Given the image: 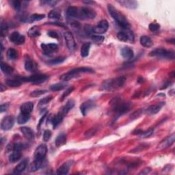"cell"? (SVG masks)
Segmentation results:
<instances>
[{
    "label": "cell",
    "instance_id": "cell-37",
    "mask_svg": "<svg viewBox=\"0 0 175 175\" xmlns=\"http://www.w3.org/2000/svg\"><path fill=\"white\" fill-rule=\"evenodd\" d=\"M1 70L3 73L9 75V74L12 73V72L14 71V68L12 67H11L8 64L2 62L1 63Z\"/></svg>",
    "mask_w": 175,
    "mask_h": 175
},
{
    "label": "cell",
    "instance_id": "cell-3",
    "mask_svg": "<svg viewBox=\"0 0 175 175\" xmlns=\"http://www.w3.org/2000/svg\"><path fill=\"white\" fill-rule=\"evenodd\" d=\"M126 81L125 78L119 77L116 79H111L107 80L102 84V88L104 90H114L121 88Z\"/></svg>",
    "mask_w": 175,
    "mask_h": 175
},
{
    "label": "cell",
    "instance_id": "cell-54",
    "mask_svg": "<svg viewBox=\"0 0 175 175\" xmlns=\"http://www.w3.org/2000/svg\"><path fill=\"white\" fill-rule=\"evenodd\" d=\"M147 148V146H145V145H140V146H139V147H136V148H134L133 150H132L131 151V152H140V151H142V150H144V148Z\"/></svg>",
    "mask_w": 175,
    "mask_h": 175
},
{
    "label": "cell",
    "instance_id": "cell-27",
    "mask_svg": "<svg viewBox=\"0 0 175 175\" xmlns=\"http://www.w3.org/2000/svg\"><path fill=\"white\" fill-rule=\"evenodd\" d=\"M66 142H67V135L65 133H60L56 138L55 144H56L57 147H60L64 145Z\"/></svg>",
    "mask_w": 175,
    "mask_h": 175
},
{
    "label": "cell",
    "instance_id": "cell-25",
    "mask_svg": "<svg viewBox=\"0 0 175 175\" xmlns=\"http://www.w3.org/2000/svg\"><path fill=\"white\" fill-rule=\"evenodd\" d=\"M25 69L29 72H34L37 69V64L31 59H28L25 62Z\"/></svg>",
    "mask_w": 175,
    "mask_h": 175
},
{
    "label": "cell",
    "instance_id": "cell-6",
    "mask_svg": "<svg viewBox=\"0 0 175 175\" xmlns=\"http://www.w3.org/2000/svg\"><path fill=\"white\" fill-rule=\"evenodd\" d=\"M130 105L127 103L122 101H116L114 103V107L113 108L114 112L116 114V116H117V118L119 116H122V114H125L129 110Z\"/></svg>",
    "mask_w": 175,
    "mask_h": 175
},
{
    "label": "cell",
    "instance_id": "cell-47",
    "mask_svg": "<svg viewBox=\"0 0 175 175\" xmlns=\"http://www.w3.org/2000/svg\"><path fill=\"white\" fill-rule=\"evenodd\" d=\"M143 112H144V110L142 109H139V110L136 111L131 115L130 118L131 120H136V118H138L142 114H143Z\"/></svg>",
    "mask_w": 175,
    "mask_h": 175
},
{
    "label": "cell",
    "instance_id": "cell-40",
    "mask_svg": "<svg viewBox=\"0 0 175 175\" xmlns=\"http://www.w3.org/2000/svg\"><path fill=\"white\" fill-rule=\"evenodd\" d=\"M49 18L53 19H59L61 18V14L60 10L58 9H55L51 11V12L48 14Z\"/></svg>",
    "mask_w": 175,
    "mask_h": 175
},
{
    "label": "cell",
    "instance_id": "cell-43",
    "mask_svg": "<svg viewBox=\"0 0 175 175\" xmlns=\"http://www.w3.org/2000/svg\"><path fill=\"white\" fill-rule=\"evenodd\" d=\"M11 5L17 11H19L22 7V2L18 1V0H14V1L11 2Z\"/></svg>",
    "mask_w": 175,
    "mask_h": 175
},
{
    "label": "cell",
    "instance_id": "cell-19",
    "mask_svg": "<svg viewBox=\"0 0 175 175\" xmlns=\"http://www.w3.org/2000/svg\"><path fill=\"white\" fill-rule=\"evenodd\" d=\"M164 105H165V103H164L163 102H162V103H157L155 105H152L147 108V112L148 114L151 115L158 114V113L161 110V109L163 108Z\"/></svg>",
    "mask_w": 175,
    "mask_h": 175
},
{
    "label": "cell",
    "instance_id": "cell-12",
    "mask_svg": "<svg viewBox=\"0 0 175 175\" xmlns=\"http://www.w3.org/2000/svg\"><path fill=\"white\" fill-rule=\"evenodd\" d=\"M64 39L67 46L70 51H74L76 47V42L75 38L71 32H67L64 33Z\"/></svg>",
    "mask_w": 175,
    "mask_h": 175
},
{
    "label": "cell",
    "instance_id": "cell-31",
    "mask_svg": "<svg viewBox=\"0 0 175 175\" xmlns=\"http://www.w3.org/2000/svg\"><path fill=\"white\" fill-rule=\"evenodd\" d=\"M22 154L19 151H14L9 155V161L11 163H15L21 158Z\"/></svg>",
    "mask_w": 175,
    "mask_h": 175
},
{
    "label": "cell",
    "instance_id": "cell-56",
    "mask_svg": "<svg viewBox=\"0 0 175 175\" xmlns=\"http://www.w3.org/2000/svg\"><path fill=\"white\" fill-rule=\"evenodd\" d=\"M9 107V104L8 103H4V104H2L1 105V108H0V111H1V112H5L6 111L7 109H8Z\"/></svg>",
    "mask_w": 175,
    "mask_h": 175
},
{
    "label": "cell",
    "instance_id": "cell-15",
    "mask_svg": "<svg viewBox=\"0 0 175 175\" xmlns=\"http://www.w3.org/2000/svg\"><path fill=\"white\" fill-rule=\"evenodd\" d=\"M41 48L43 52L46 55L52 54L56 52L58 49V46L55 43H49V44H44L41 45Z\"/></svg>",
    "mask_w": 175,
    "mask_h": 175
},
{
    "label": "cell",
    "instance_id": "cell-2",
    "mask_svg": "<svg viewBox=\"0 0 175 175\" xmlns=\"http://www.w3.org/2000/svg\"><path fill=\"white\" fill-rule=\"evenodd\" d=\"M93 72L94 70L90 68L79 67L72 69V70L62 75L60 79L63 82H67L73 78H78L79 75L82 73H93Z\"/></svg>",
    "mask_w": 175,
    "mask_h": 175
},
{
    "label": "cell",
    "instance_id": "cell-34",
    "mask_svg": "<svg viewBox=\"0 0 175 175\" xmlns=\"http://www.w3.org/2000/svg\"><path fill=\"white\" fill-rule=\"evenodd\" d=\"M67 86V83L65 82H60V83H55V84L51 86L50 90L52 91H53V92H56V91H59L64 89Z\"/></svg>",
    "mask_w": 175,
    "mask_h": 175
},
{
    "label": "cell",
    "instance_id": "cell-59",
    "mask_svg": "<svg viewBox=\"0 0 175 175\" xmlns=\"http://www.w3.org/2000/svg\"><path fill=\"white\" fill-rule=\"evenodd\" d=\"M169 42H171V43H172V45H174V38H171V40H170V41H169Z\"/></svg>",
    "mask_w": 175,
    "mask_h": 175
},
{
    "label": "cell",
    "instance_id": "cell-42",
    "mask_svg": "<svg viewBox=\"0 0 175 175\" xmlns=\"http://www.w3.org/2000/svg\"><path fill=\"white\" fill-rule=\"evenodd\" d=\"M47 91L46 90H36L32 91L30 93V97H38L41 95H43L44 94H45Z\"/></svg>",
    "mask_w": 175,
    "mask_h": 175
},
{
    "label": "cell",
    "instance_id": "cell-36",
    "mask_svg": "<svg viewBox=\"0 0 175 175\" xmlns=\"http://www.w3.org/2000/svg\"><path fill=\"white\" fill-rule=\"evenodd\" d=\"M7 57L11 60H15L18 58V52L16 49L10 48L7 51Z\"/></svg>",
    "mask_w": 175,
    "mask_h": 175
},
{
    "label": "cell",
    "instance_id": "cell-8",
    "mask_svg": "<svg viewBox=\"0 0 175 175\" xmlns=\"http://www.w3.org/2000/svg\"><path fill=\"white\" fill-rule=\"evenodd\" d=\"M117 38L120 41L122 42H134V35L133 32L129 30H125V31L118 32L117 34Z\"/></svg>",
    "mask_w": 175,
    "mask_h": 175
},
{
    "label": "cell",
    "instance_id": "cell-52",
    "mask_svg": "<svg viewBox=\"0 0 175 175\" xmlns=\"http://www.w3.org/2000/svg\"><path fill=\"white\" fill-rule=\"evenodd\" d=\"M97 131H98V129L96 128V127H93V128L90 129V130L86 131L85 133V136H86V137L92 136L97 132Z\"/></svg>",
    "mask_w": 175,
    "mask_h": 175
},
{
    "label": "cell",
    "instance_id": "cell-53",
    "mask_svg": "<svg viewBox=\"0 0 175 175\" xmlns=\"http://www.w3.org/2000/svg\"><path fill=\"white\" fill-rule=\"evenodd\" d=\"M44 5H47L49 6H54L58 3V1H43L42 2Z\"/></svg>",
    "mask_w": 175,
    "mask_h": 175
},
{
    "label": "cell",
    "instance_id": "cell-58",
    "mask_svg": "<svg viewBox=\"0 0 175 175\" xmlns=\"http://www.w3.org/2000/svg\"><path fill=\"white\" fill-rule=\"evenodd\" d=\"M142 132H143V131H142L138 130V131H133V134H141Z\"/></svg>",
    "mask_w": 175,
    "mask_h": 175
},
{
    "label": "cell",
    "instance_id": "cell-46",
    "mask_svg": "<svg viewBox=\"0 0 175 175\" xmlns=\"http://www.w3.org/2000/svg\"><path fill=\"white\" fill-rule=\"evenodd\" d=\"M74 87H71V88H68L67 90H66L65 92L62 94V95L61 97V99L60 101H63L64 98H67L68 95H70L71 93L72 92V91L74 90Z\"/></svg>",
    "mask_w": 175,
    "mask_h": 175
},
{
    "label": "cell",
    "instance_id": "cell-14",
    "mask_svg": "<svg viewBox=\"0 0 175 175\" xmlns=\"http://www.w3.org/2000/svg\"><path fill=\"white\" fill-rule=\"evenodd\" d=\"M174 139H175V134L173 133L172 135H170V136L166 138L165 140H163L160 142V144L158 145V149H164L168 147H170L171 145L174 144Z\"/></svg>",
    "mask_w": 175,
    "mask_h": 175
},
{
    "label": "cell",
    "instance_id": "cell-21",
    "mask_svg": "<svg viewBox=\"0 0 175 175\" xmlns=\"http://www.w3.org/2000/svg\"><path fill=\"white\" fill-rule=\"evenodd\" d=\"M118 3L125 8L129 9H136L138 7V2L133 0H123V1H118Z\"/></svg>",
    "mask_w": 175,
    "mask_h": 175
},
{
    "label": "cell",
    "instance_id": "cell-9",
    "mask_svg": "<svg viewBox=\"0 0 175 175\" xmlns=\"http://www.w3.org/2000/svg\"><path fill=\"white\" fill-rule=\"evenodd\" d=\"M109 28V23L107 20H101L97 26L93 28V32L98 35L106 32Z\"/></svg>",
    "mask_w": 175,
    "mask_h": 175
},
{
    "label": "cell",
    "instance_id": "cell-35",
    "mask_svg": "<svg viewBox=\"0 0 175 175\" xmlns=\"http://www.w3.org/2000/svg\"><path fill=\"white\" fill-rule=\"evenodd\" d=\"M28 35L31 38H35L41 35V31L37 26H34L31 28L28 31Z\"/></svg>",
    "mask_w": 175,
    "mask_h": 175
},
{
    "label": "cell",
    "instance_id": "cell-10",
    "mask_svg": "<svg viewBox=\"0 0 175 175\" xmlns=\"http://www.w3.org/2000/svg\"><path fill=\"white\" fill-rule=\"evenodd\" d=\"M14 123V119L13 116H8L3 118L1 122V129L3 131H8L12 128Z\"/></svg>",
    "mask_w": 175,
    "mask_h": 175
},
{
    "label": "cell",
    "instance_id": "cell-45",
    "mask_svg": "<svg viewBox=\"0 0 175 175\" xmlns=\"http://www.w3.org/2000/svg\"><path fill=\"white\" fill-rule=\"evenodd\" d=\"M51 137H52V131L50 130H45L44 131L42 136V140L44 142H48L50 140Z\"/></svg>",
    "mask_w": 175,
    "mask_h": 175
},
{
    "label": "cell",
    "instance_id": "cell-24",
    "mask_svg": "<svg viewBox=\"0 0 175 175\" xmlns=\"http://www.w3.org/2000/svg\"><path fill=\"white\" fill-rule=\"evenodd\" d=\"M44 166V159H35L30 166V172H36Z\"/></svg>",
    "mask_w": 175,
    "mask_h": 175
},
{
    "label": "cell",
    "instance_id": "cell-29",
    "mask_svg": "<svg viewBox=\"0 0 175 175\" xmlns=\"http://www.w3.org/2000/svg\"><path fill=\"white\" fill-rule=\"evenodd\" d=\"M64 117V116L60 112L58 113V114H57L56 115H55L53 116L52 119V122L53 129L56 128L57 126L59 125L62 121Z\"/></svg>",
    "mask_w": 175,
    "mask_h": 175
},
{
    "label": "cell",
    "instance_id": "cell-20",
    "mask_svg": "<svg viewBox=\"0 0 175 175\" xmlns=\"http://www.w3.org/2000/svg\"><path fill=\"white\" fill-rule=\"evenodd\" d=\"M21 132L23 135V136L27 138L29 140H32L34 138V133L32 129L30 127H23L20 129Z\"/></svg>",
    "mask_w": 175,
    "mask_h": 175
},
{
    "label": "cell",
    "instance_id": "cell-33",
    "mask_svg": "<svg viewBox=\"0 0 175 175\" xmlns=\"http://www.w3.org/2000/svg\"><path fill=\"white\" fill-rule=\"evenodd\" d=\"M90 42H85L83 43L81 47V56L83 58H86L89 55V52L90 49Z\"/></svg>",
    "mask_w": 175,
    "mask_h": 175
},
{
    "label": "cell",
    "instance_id": "cell-50",
    "mask_svg": "<svg viewBox=\"0 0 175 175\" xmlns=\"http://www.w3.org/2000/svg\"><path fill=\"white\" fill-rule=\"evenodd\" d=\"M153 132H154V130H153V129H148V131H144V132H142L141 133V138H146L150 137L151 136H152Z\"/></svg>",
    "mask_w": 175,
    "mask_h": 175
},
{
    "label": "cell",
    "instance_id": "cell-48",
    "mask_svg": "<svg viewBox=\"0 0 175 175\" xmlns=\"http://www.w3.org/2000/svg\"><path fill=\"white\" fill-rule=\"evenodd\" d=\"M64 60H65V58H64V57H60V58H56V59H54V60H51L49 63L50 64H52V65L59 64L62 63Z\"/></svg>",
    "mask_w": 175,
    "mask_h": 175
},
{
    "label": "cell",
    "instance_id": "cell-28",
    "mask_svg": "<svg viewBox=\"0 0 175 175\" xmlns=\"http://www.w3.org/2000/svg\"><path fill=\"white\" fill-rule=\"evenodd\" d=\"M140 42L141 45L143 47H146V48H150V47H151L153 45V42L152 41L151 38L147 36H141Z\"/></svg>",
    "mask_w": 175,
    "mask_h": 175
},
{
    "label": "cell",
    "instance_id": "cell-32",
    "mask_svg": "<svg viewBox=\"0 0 175 175\" xmlns=\"http://www.w3.org/2000/svg\"><path fill=\"white\" fill-rule=\"evenodd\" d=\"M30 118V114H25V113H21L17 117V122L19 125H23L28 122V120Z\"/></svg>",
    "mask_w": 175,
    "mask_h": 175
},
{
    "label": "cell",
    "instance_id": "cell-17",
    "mask_svg": "<svg viewBox=\"0 0 175 175\" xmlns=\"http://www.w3.org/2000/svg\"><path fill=\"white\" fill-rule=\"evenodd\" d=\"M72 161H68L67 162L64 163L60 167L58 168L56 173L60 175L67 174L68 173L69 170H70V168L72 166Z\"/></svg>",
    "mask_w": 175,
    "mask_h": 175
},
{
    "label": "cell",
    "instance_id": "cell-23",
    "mask_svg": "<svg viewBox=\"0 0 175 175\" xmlns=\"http://www.w3.org/2000/svg\"><path fill=\"white\" fill-rule=\"evenodd\" d=\"M34 109V103L32 102H26L21 105L20 110L21 113L30 114Z\"/></svg>",
    "mask_w": 175,
    "mask_h": 175
},
{
    "label": "cell",
    "instance_id": "cell-51",
    "mask_svg": "<svg viewBox=\"0 0 175 175\" xmlns=\"http://www.w3.org/2000/svg\"><path fill=\"white\" fill-rule=\"evenodd\" d=\"M8 31V25L6 23L2 22L1 23V35L2 36H5L6 34V32Z\"/></svg>",
    "mask_w": 175,
    "mask_h": 175
},
{
    "label": "cell",
    "instance_id": "cell-18",
    "mask_svg": "<svg viewBox=\"0 0 175 175\" xmlns=\"http://www.w3.org/2000/svg\"><path fill=\"white\" fill-rule=\"evenodd\" d=\"M121 55L127 60H130L134 56V52L133 49L129 47H124L121 49Z\"/></svg>",
    "mask_w": 175,
    "mask_h": 175
},
{
    "label": "cell",
    "instance_id": "cell-55",
    "mask_svg": "<svg viewBox=\"0 0 175 175\" xmlns=\"http://www.w3.org/2000/svg\"><path fill=\"white\" fill-rule=\"evenodd\" d=\"M48 35L50 37L53 38H58V34L55 31H49L48 32Z\"/></svg>",
    "mask_w": 175,
    "mask_h": 175
},
{
    "label": "cell",
    "instance_id": "cell-57",
    "mask_svg": "<svg viewBox=\"0 0 175 175\" xmlns=\"http://www.w3.org/2000/svg\"><path fill=\"white\" fill-rule=\"evenodd\" d=\"M151 172V168H145L143 170V171H142V172L140 174H147L148 173H149Z\"/></svg>",
    "mask_w": 175,
    "mask_h": 175
},
{
    "label": "cell",
    "instance_id": "cell-7",
    "mask_svg": "<svg viewBox=\"0 0 175 175\" xmlns=\"http://www.w3.org/2000/svg\"><path fill=\"white\" fill-rule=\"evenodd\" d=\"M96 16L95 11L88 7H83L79 10L78 18L81 19H93Z\"/></svg>",
    "mask_w": 175,
    "mask_h": 175
},
{
    "label": "cell",
    "instance_id": "cell-44",
    "mask_svg": "<svg viewBox=\"0 0 175 175\" xmlns=\"http://www.w3.org/2000/svg\"><path fill=\"white\" fill-rule=\"evenodd\" d=\"M53 99L52 96H47L46 97H44L42 99L40 100L39 101V105H47V103H49V102Z\"/></svg>",
    "mask_w": 175,
    "mask_h": 175
},
{
    "label": "cell",
    "instance_id": "cell-26",
    "mask_svg": "<svg viewBox=\"0 0 175 175\" xmlns=\"http://www.w3.org/2000/svg\"><path fill=\"white\" fill-rule=\"evenodd\" d=\"M74 105H75L74 100H72V99L68 100L67 102V103H66L64 106L62 108L60 112L65 116L66 115L68 114V112L70 111L71 109H72V108L74 107Z\"/></svg>",
    "mask_w": 175,
    "mask_h": 175
},
{
    "label": "cell",
    "instance_id": "cell-41",
    "mask_svg": "<svg viewBox=\"0 0 175 175\" xmlns=\"http://www.w3.org/2000/svg\"><path fill=\"white\" fill-rule=\"evenodd\" d=\"M91 38H92V42L95 43L96 45H100L104 41L105 37L101 35H92L91 36Z\"/></svg>",
    "mask_w": 175,
    "mask_h": 175
},
{
    "label": "cell",
    "instance_id": "cell-30",
    "mask_svg": "<svg viewBox=\"0 0 175 175\" xmlns=\"http://www.w3.org/2000/svg\"><path fill=\"white\" fill-rule=\"evenodd\" d=\"M79 9L74 6H69L67 10V14L70 18H78Z\"/></svg>",
    "mask_w": 175,
    "mask_h": 175
},
{
    "label": "cell",
    "instance_id": "cell-38",
    "mask_svg": "<svg viewBox=\"0 0 175 175\" xmlns=\"http://www.w3.org/2000/svg\"><path fill=\"white\" fill-rule=\"evenodd\" d=\"M45 14H33L30 17V18H29V21H30V23H32V22H34V21H38L45 19Z\"/></svg>",
    "mask_w": 175,
    "mask_h": 175
},
{
    "label": "cell",
    "instance_id": "cell-4",
    "mask_svg": "<svg viewBox=\"0 0 175 175\" xmlns=\"http://www.w3.org/2000/svg\"><path fill=\"white\" fill-rule=\"evenodd\" d=\"M149 56L160 57L166 59L173 60L174 58V52L172 50H168L163 48H158L152 50L149 53Z\"/></svg>",
    "mask_w": 175,
    "mask_h": 175
},
{
    "label": "cell",
    "instance_id": "cell-13",
    "mask_svg": "<svg viewBox=\"0 0 175 175\" xmlns=\"http://www.w3.org/2000/svg\"><path fill=\"white\" fill-rule=\"evenodd\" d=\"M9 40L12 42L19 45L25 42V38L23 35H21L18 32H14L10 35Z\"/></svg>",
    "mask_w": 175,
    "mask_h": 175
},
{
    "label": "cell",
    "instance_id": "cell-5",
    "mask_svg": "<svg viewBox=\"0 0 175 175\" xmlns=\"http://www.w3.org/2000/svg\"><path fill=\"white\" fill-rule=\"evenodd\" d=\"M18 79L22 82H31L34 83V84H40V83H42L47 81V79H48V76L42 74H36L30 77H27V78H24L23 77V78H20Z\"/></svg>",
    "mask_w": 175,
    "mask_h": 175
},
{
    "label": "cell",
    "instance_id": "cell-1",
    "mask_svg": "<svg viewBox=\"0 0 175 175\" xmlns=\"http://www.w3.org/2000/svg\"><path fill=\"white\" fill-rule=\"evenodd\" d=\"M108 9L112 19L116 21V23L120 28L125 29V30H129L130 28V24L128 20L127 19V18L122 13L120 12L118 10L116 9L112 4L108 5Z\"/></svg>",
    "mask_w": 175,
    "mask_h": 175
},
{
    "label": "cell",
    "instance_id": "cell-16",
    "mask_svg": "<svg viewBox=\"0 0 175 175\" xmlns=\"http://www.w3.org/2000/svg\"><path fill=\"white\" fill-rule=\"evenodd\" d=\"M94 106V103L92 100L85 101L80 105V110L83 116H86L88 112Z\"/></svg>",
    "mask_w": 175,
    "mask_h": 175
},
{
    "label": "cell",
    "instance_id": "cell-22",
    "mask_svg": "<svg viewBox=\"0 0 175 175\" xmlns=\"http://www.w3.org/2000/svg\"><path fill=\"white\" fill-rule=\"evenodd\" d=\"M28 159L23 160V161L20 162L15 168H14L13 173L14 174H19L23 172V171L25 170V168H26V167L28 166Z\"/></svg>",
    "mask_w": 175,
    "mask_h": 175
},
{
    "label": "cell",
    "instance_id": "cell-11",
    "mask_svg": "<svg viewBox=\"0 0 175 175\" xmlns=\"http://www.w3.org/2000/svg\"><path fill=\"white\" fill-rule=\"evenodd\" d=\"M47 152V147L46 144H42L36 148L34 152L35 159H44Z\"/></svg>",
    "mask_w": 175,
    "mask_h": 175
},
{
    "label": "cell",
    "instance_id": "cell-39",
    "mask_svg": "<svg viewBox=\"0 0 175 175\" xmlns=\"http://www.w3.org/2000/svg\"><path fill=\"white\" fill-rule=\"evenodd\" d=\"M6 83L10 87L18 88L21 85V82L19 79H8L6 82Z\"/></svg>",
    "mask_w": 175,
    "mask_h": 175
},
{
    "label": "cell",
    "instance_id": "cell-49",
    "mask_svg": "<svg viewBox=\"0 0 175 175\" xmlns=\"http://www.w3.org/2000/svg\"><path fill=\"white\" fill-rule=\"evenodd\" d=\"M148 28L151 32H157V31L159 30L160 25L157 23H151L149 24Z\"/></svg>",
    "mask_w": 175,
    "mask_h": 175
}]
</instances>
